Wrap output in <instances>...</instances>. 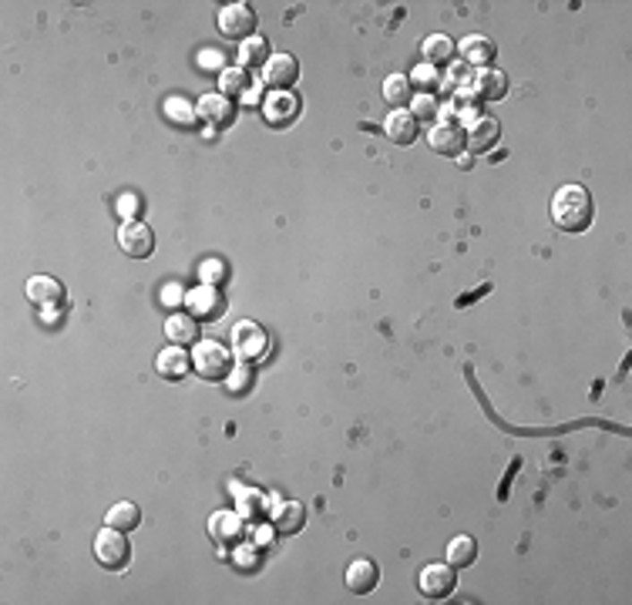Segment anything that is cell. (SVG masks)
Segmentation results:
<instances>
[{
  "label": "cell",
  "instance_id": "cell-28",
  "mask_svg": "<svg viewBox=\"0 0 632 605\" xmlns=\"http://www.w3.org/2000/svg\"><path fill=\"white\" fill-rule=\"evenodd\" d=\"M249 88H252V81H249V71L246 68H226L219 74V91L226 98L249 95Z\"/></svg>",
  "mask_w": 632,
  "mask_h": 605
},
{
  "label": "cell",
  "instance_id": "cell-29",
  "mask_svg": "<svg viewBox=\"0 0 632 605\" xmlns=\"http://www.w3.org/2000/svg\"><path fill=\"white\" fill-rule=\"evenodd\" d=\"M166 118L172 124H179V128H192V124L199 122V111H195L185 98L175 95V98H168L166 101Z\"/></svg>",
  "mask_w": 632,
  "mask_h": 605
},
{
  "label": "cell",
  "instance_id": "cell-21",
  "mask_svg": "<svg viewBox=\"0 0 632 605\" xmlns=\"http://www.w3.org/2000/svg\"><path fill=\"white\" fill-rule=\"evenodd\" d=\"M269 518H273V528L279 535H296V532H303V524H306V508H303L300 501H283V505H276V511Z\"/></svg>",
  "mask_w": 632,
  "mask_h": 605
},
{
  "label": "cell",
  "instance_id": "cell-11",
  "mask_svg": "<svg viewBox=\"0 0 632 605\" xmlns=\"http://www.w3.org/2000/svg\"><path fill=\"white\" fill-rule=\"evenodd\" d=\"M427 145L438 151V155L457 158V155L467 149V132L461 128V122H451V118H444V122L431 124V132H427Z\"/></svg>",
  "mask_w": 632,
  "mask_h": 605
},
{
  "label": "cell",
  "instance_id": "cell-15",
  "mask_svg": "<svg viewBox=\"0 0 632 605\" xmlns=\"http://www.w3.org/2000/svg\"><path fill=\"white\" fill-rule=\"evenodd\" d=\"M384 132H387V138H390L394 145L407 149V145H414V141H417V135H421V122H417V118H414L407 108H394L390 115H387Z\"/></svg>",
  "mask_w": 632,
  "mask_h": 605
},
{
  "label": "cell",
  "instance_id": "cell-19",
  "mask_svg": "<svg viewBox=\"0 0 632 605\" xmlns=\"http://www.w3.org/2000/svg\"><path fill=\"white\" fill-rule=\"evenodd\" d=\"M377 582H380V568H377V562H371V558L350 562V568H346V589L350 592L371 595V592L377 589Z\"/></svg>",
  "mask_w": 632,
  "mask_h": 605
},
{
  "label": "cell",
  "instance_id": "cell-36",
  "mask_svg": "<svg viewBox=\"0 0 632 605\" xmlns=\"http://www.w3.org/2000/svg\"><path fill=\"white\" fill-rule=\"evenodd\" d=\"M219 64H222L219 51H202V55H199V68H202V71H216Z\"/></svg>",
  "mask_w": 632,
  "mask_h": 605
},
{
  "label": "cell",
  "instance_id": "cell-2",
  "mask_svg": "<svg viewBox=\"0 0 632 605\" xmlns=\"http://www.w3.org/2000/svg\"><path fill=\"white\" fill-rule=\"evenodd\" d=\"M192 367L202 380H229L235 357L233 350H226L219 340H199L192 350Z\"/></svg>",
  "mask_w": 632,
  "mask_h": 605
},
{
  "label": "cell",
  "instance_id": "cell-17",
  "mask_svg": "<svg viewBox=\"0 0 632 605\" xmlns=\"http://www.w3.org/2000/svg\"><path fill=\"white\" fill-rule=\"evenodd\" d=\"M457 51L465 57L467 68H491V61H495V41L491 38H484V34H467L465 41L457 44Z\"/></svg>",
  "mask_w": 632,
  "mask_h": 605
},
{
  "label": "cell",
  "instance_id": "cell-5",
  "mask_svg": "<svg viewBox=\"0 0 632 605\" xmlns=\"http://www.w3.org/2000/svg\"><path fill=\"white\" fill-rule=\"evenodd\" d=\"M95 558H98L101 568H108V572H122L124 565L132 562V545H128L124 532H118V528H105V532H98L95 535Z\"/></svg>",
  "mask_w": 632,
  "mask_h": 605
},
{
  "label": "cell",
  "instance_id": "cell-3",
  "mask_svg": "<svg viewBox=\"0 0 632 605\" xmlns=\"http://www.w3.org/2000/svg\"><path fill=\"white\" fill-rule=\"evenodd\" d=\"M266 354H269V333L252 320H239L233 327V357L252 367V363L266 360Z\"/></svg>",
  "mask_w": 632,
  "mask_h": 605
},
{
  "label": "cell",
  "instance_id": "cell-31",
  "mask_svg": "<svg viewBox=\"0 0 632 605\" xmlns=\"http://www.w3.org/2000/svg\"><path fill=\"white\" fill-rule=\"evenodd\" d=\"M199 276H202V283H209V286H222L229 279V266L222 260H206L199 266Z\"/></svg>",
  "mask_w": 632,
  "mask_h": 605
},
{
  "label": "cell",
  "instance_id": "cell-34",
  "mask_svg": "<svg viewBox=\"0 0 632 605\" xmlns=\"http://www.w3.org/2000/svg\"><path fill=\"white\" fill-rule=\"evenodd\" d=\"M118 216H122V219H138V212H141V199H138V195H122V199H118Z\"/></svg>",
  "mask_w": 632,
  "mask_h": 605
},
{
  "label": "cell",
  "instance_id": "cell-23",
  "mask_svg": "<svg viewBox=\"0 0 632 605\" xmlns=\"http://www.w3.org/2000/svg\"><path fill=\"white\" fill-rule=\"evenodd\" d=\"M209 535H212V541H219V545H235L239 535H243V522H239V515H235V511H219V515H212V522H209Z\"/></svg>",
  "mask_w": 632,
  "mask_h": 605
},
{
  "label": "cell",
  "instance_id": "cell-9",
  "mask_svg": "<svg viewBox=\"0 0 632 605\" xmlns=\"http://www.w3.org/2000/svg\"><path fill=\"white\" fill-rule=\"evenodd\" d=\"M417 589L424 599L431 602H440V599H448L454 589H457V572H454L451 565H424L421 568V575H417Z\"/></svg>",
  "mask_w": 632,
  "mask_h": 605
},
{
  "label": "cell",
  "instance_id": "cell-8",
  "mask_svg": "<svg viewBox=\"0 0 632 605\" xmlns=\"http://www.w3.org/2000/svg\"><path fill=\"white\" fill-rule=\"evenodd\" d=\"M118 246L132 260H149L155 252V229L141 219H124L118 226Z\"/></svg>",
  "mask_w": 632,
  "mask_h": 605
},
{
  "label": "cell",
  "instance_id": "cell-16",
  "mask_svg": "<svg viewBox=\"0 0 632 605\" xmlns=\"http://www.w3.org/2000/svg\"><path fill=\"white\" fill-rule=\"evenodd\" d=\"M498 141H501V124H498V118H491V115H482L478 122L467 128V149L474 151V155L491 151Z\"/></svg>",
  "mask_w": 632,
  "mask_h": 605
},
{
  "label": "cell",
  "instance_id": "cell-14",
  "mask_svg": "<svg viewBox=\"0 0 632 605\" xmlns=\"http://www.w3.org/2000/svg\"><path fill=\"white\" fill-rule=\"evenodd\" d=\"M262 81L273 91H293V84L300 81V61L293 55H273L262 68Z\"/></svg>",
  "mask_w": 632,
  "mask_h": 605
},
{
  "label": "cell",
  "instance_id": "cell-1",
  "mask_svg": "<svg viewBox=\"0 0 632 605\" xmlns=\"http://www.w3.org/2000/svg\"><path fill=\"white\" fill-rule=\"evenodd\" d=\"M595 219V206L585 185H562L551 195V222L562 233H585Z\"/></svg>",
  "mask_w": 632,
  "mask_h": 605
},
{
  "label": "cell",
  "instance_id": "cell-12",
  "mask_svg": "<svg viewBox=\"0 0 632 605\" xmlns=\"http://www.w3.org/2000/svg\"><path fill=\"white\" fill-rule=\"evenodd\" d=\"M28 300L34 302L41 313H47V310L64 306V300H68V289H64V283L55 279V276H30L28 279Z\"/></svg>",
  "mask_w": 632,
  "mask_h": 605
},
{
  "label": "cell",
  "instance_id": "cell-10",
  "mask_svg": "<svg viewBox=\"0 0 632 605\" xmlns=\"http://www.w3.org/2000/svg\"><path fill=\"white\" fill-rule=\"evenodd\" d=\"M195 111H199V118L209 124V128H229V124H235V118H239V108H235L233 98H226L222 91H209V95L199 98V105H195Z\"/></svg>",
  "mask_w": 632,
  "mask_h": 605
},
{
  "label": "cell",
  "instance_id": "cell-33",
  "mask_svg": "<svg viewBox=\"0 0 632 605\" xmlns=\"http://www.w3.org/2000/svg\"><path fill=\"white\" fill-rule=\"evenodd\" d=\"M249 387H252V371H249V363H243L239 377L229 373V394H249Z\"/></svg>",
  "mask_w": 632,
  "mask_h": 605
},
{
  "label": "cell",
  "instance_id": "cell-30",
  "mask_svg": "<svg viewBox=\"0 0 632 605\" xmlns=\"http://www.w3.org/2000/svg\"><path fill=\"white\" fill-rule=\"evenodd\" d=\"M411 84L421 88V95H438L440 88H444V78H440V68H431V64H417L411 71Z\"/></svg>",
  "mask_w": 632,
  "mask_h": 605
},
{
  "label": "cell",
  "instance_id": "cell-27",
  "mask_svg": "<svg viewBox=\"0 0 632 605\" xmlns=\"http://www.w3.org/2000/svg\"><path fill=\"white\" fill-rule=\"evenodd\" d=\"M411 98L414 91H411V78H407V74H390L384 81V101L390 108H404Z\"/></svg>",
  "mask_w": 632,
  "mask_h": 605
},
{
  "label": "cell",
  "instance_id": "cell-18",
  "mask_svg": "<svg viewBox=\"0 0 632 605\" xmlns=\"http://www.w3.org/2000/svg\"><path fill=\"white\" fill-rule=\"evenodd\" d=\"M155 371L158 377H166V380H182L185 373L192 371V354H185V346H168L162 350L158 357H155Z\"/></svg>",
  "mask_w": 632,
  "mask_h": 605
},
{
  "label": "cell",
  "instance_id": "cell-24",
  "mask_svg": "<svg viewBox=\"0 0 632 605\" xmlns=\"http://www.w3.org/2000/svg\"><path fill=\"white\" fill-rule=\"evenodd\" d=\"M105 522H108V528H118V532H135L138 524H141V508H138L135 501H118V505L108 508Z\"/></svg>",
  "mask_w": 632,
  "mask_h": 605
},
{
  "label": "cell",
  "instance_id": "cell-32",
  "mask_svg": "<svg viewBox=\"0 0 632 605\" xmlns=\"http://www.w3.org/2000/svg\"><path fill=\"white\" fill-rule=\"evenodd\" d=\"M438 111H440V105H438V98H434V95H417V98H414L411 115L417 118V122H431Z\"/></svg>",
  "mask_w": 632,
  "mask_h": 605
},
{
  "label": "cell",
  "instance_id": "cell-7",
  "mask_svg": "<svg viewBox=\"0 0 632 605\" xmlns=\"http://www.w3.org/2000/svg\"><path fill=\"white\" fill-rule=\"evenodd\" d=\"M226 296H222L219 286H209V283H202V286H195L185 293V313L195 320H202V323H212V320H219L222 313H226Z\"/></svg>",
  "mask_w": 632,
  "mask_h": 605
},
{
  "label": "cell",
  "instance_id": "cell-22",
  "mask_svg": "<svg viewBox=\"0 0 632 605\" xmlns=\"http://www.w3.org/2000/svg\"><path fill=\"white\" fill-rule=\"evenodd\" d=\"M421 51H424V64L444 68V64H451L454 55H457V44H454L448 34H431V38H424Z\"/></svg>",
  "mask_w": 632,
  "mask_h": 605
},
{
  "label": "cell",
  "instance_id": "cell-13",
  "mask_svg": "<svg viewBox=\"0 0 632 605\" xmlns=\"http://www.w3.org/2000/svg\"><path fill=\"white\" fill-rule=\"evenodd\" d=\"M457 91L471 95L474 101H501V98L508 95V78L495 68H482L467 81V88H457Z\"/></svg>",
  "mask_w": 632,
  "mask_h": 605
},
{
  "label": "cell",
  "instance_id": "cell-35",
  "mask_svg": "<svg viewBox=\"0 0 632 605\" xmlns=\"http://www.w3.org/2000/svg\"><path fill=\"white\" fill-rule=\"evenodd\" d=\"M182 300H185V293H182L179 283H168V286L162 289V302H166V306H179Z\"/></svg>",
  "mask_w": 632,
  "mask_h": 605
},
{
  "label": "cell",
  "instance_id": "cell-25",
  "mask_svg": "<svg viewBox=\"0 0 632 605\" xmlns=\"http://www.w3.org/2000/svg\"><path fill=\"white\" fill-rule=\"evenodd\" d=\"M269 44L266 38H249L246 44H239V68H266V61H269Z\"/></svg>",
  "mask_w": 632,
  "mask_h": 605
},
{
  "label": "cell",
  "instance_id": "cell-20",
  "mask_svg": "<svg viewBox=\"0 0 632 605\" xmlns=\"http://www.w3.org/2000/svg\"><path fill=\"white\" fill-rule=\"evenodd\" d=\"M166 337L175 346H189L202 340V330H199V320L189 317V313H172L166 320Z\"/></svg>",
  "mask_w": 632,
  "mask_h": 605
},
{
  "label": "cell",
  "instance_id": "cell-6",
  "mask_svg": "<svg viewBox=\"0 0 632 605\" xmlns=\"http://www.w3.org/2000/svg\"><path fill=\"white\" fill-rule=\"evenodd\" d=\"M300 108L303 101L296 91H269L266 101H262V122L276 128V132H283V128H289L300 118Z\"/></svg>",
  "mask_w": 632,
  "mask_h": 605
},
{
  "label": "cell",
  "instance_id": "cell-26",
  "mask_svg": "<svg viewBox=\"0 0 632 605\" xmlns=\"http://www.w3.org/2000/svg\"><path fill=\"white\" fill-rule=\"evenodd\" d=\"M474 558H478V541L474 538H451V545H448V565L451 568H467V565H474Z\"/></svg>",
  "mask_w": 632,
  "mask_h": 605
},
{
  "label": "cell",
  "instance_id": "cell-4",
  "mask_svg": "<svg viewBox=\"0 0 632 605\" xmlns=\"http://www.w3.org/2000/svg\"><path fill=\"white\" fill-rule=\"evenodd\" d=\"M219 34L226 41H239L246 44L252 34H256V24H260V17L252 11V4H229V7H222L219 11Z\"/></svg>",
  "mask_w": 632,
  "mask_h": 605
}]
</instances>
